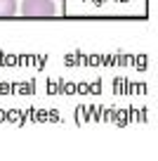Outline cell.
I'll list each match as a JSON object with an SVG mask.
<instances>
[{
  "label": "cell",
  "mask_w": 158,
  "mask_h": 161,
  "mask_svg": "<svg viewBox=\"0 0 158 161\" xmlns=\"http://www.w3.org/2000/svg\"><path fill=\"white\" fill-rule=\"evenodd\" d=\"M17 0H0V19L3 17H14L17 14Z\"/></svg>",
  "instance_id": "2"
},
{
  "label": "cell",
  "mask_w": 158,
  "mask_h": 161,
  "mask_svg": "<svg viewBox=\"0 0 158 161\" xmlns=\"http://www.w3.org/2000/svg\"><path fill=\"white\" fill-rule=\"evenodd\" d=\"M21 14L24 17H55L57 5L55 0H24L21 3Z\"/></svg>",
  "instance_id": "1"
}]
</instances>
